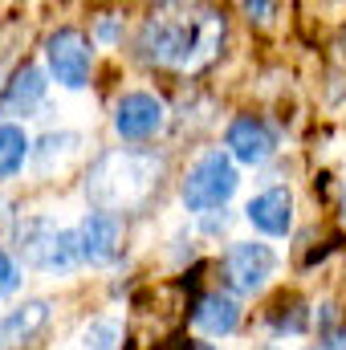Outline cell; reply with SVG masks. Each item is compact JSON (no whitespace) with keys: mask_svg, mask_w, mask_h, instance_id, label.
<instances>
[{"mask_svg":"<svg viewBox=\"0 0 346 350\" xmlns=\"http://www.w3.org/2000/svg\"><path fill=\"white\" fill-rule=\"evenodd\" d=\"M224 45V12L216 8H159L139 25L135 53L147 66L196 74Z\"/></svg>","mask_w":346,"mask_h":350,"instance_id":"1","label":"cell"},{"mask_svg":"<svg viewBox=\"0 0 346 350\" xmlns=\"http://www.w3.org/2000/svg\"><path fill=\"white\" fill-rule=\"evenodd\" d=\"M155 175H159V163L151 155H131V151L106 155L86 179V196L102 204V212L118 216V208L127 212V208H135L143 196H151L159 187Z\"/></svg>","mask_w":346,"mask_h":350,"instance_id":"2","label":"cell"},{"mask_svg":"<svg viewBox=\"0 0 346 350\" xmlns=\"http://www.w3.org/2000/svg\"><path fill=\"white\" fill-rule=\"evenodd\" d=\"M237 183H241L237 159H232L224 147H208V151L187 167L183 183H179V200H183L187 212H200V216H208V212H216V208L224 212V204L232 200Z\"/></svg>","mask_w":346,"mask_h":350,"instance_id":"3","label":"cell"},{"mask_svg":"<svg viewBox=\"0 0 346 350\" xmlns=\"http://www.w3.org/2000/svg\"><path fill=\"white\" fill-rule=\"evenodd\" d=\"M16 237H21V257H25V265L37 269V273H70L74 265L82 261L78 232L57 228L49 220H25Z\"/></svg>","mask_w":346,"mask_h":350,"instance_id":"4","label":"cell"},{"mask_svg":"<svg viewBox=\"0 0 346 350\" xmlns=\"http://www.w3.org/2000/svg\"><path fill=\"white\" fill-rule=\"evenodd\" d=\"M277 265H281V257L273 253V245L237 241L220 257V281L228 285V293H261L269 285V277L277 273Z\"/></svg>","mask_w":346,"mask_h":350,"instance_id":"5","label":"cell"},{"mask_svg":"<svg viewBox=\"0 0 346 350\" xmlns=\"http://www.w3.org/2000/svg\"><path fill=\"white\" fill-rule=\"evenodd\" d=\"M45 66L66 90H86L94 70V41L74 25L53 29L45 41Z\"/></svg>","mask_w":346,"mask_h":350,"instance_id":"6","label":"cell"},{"mask_svg":"<svg viewBox=\"0 0 346 350\" xmlns=\"http://www.w3.org/2000/svg\"><path fill=\"white\" fill-rule=\"evenodd\" d=\"M168 126V106L151 90H131L114 102V131L127 143H143Z\"/></svg>","mask_w":346,"mask_h":350,"instance_id":"7","label":"cell"},{"mask_svg":"<svg viewBox=\"0 0 346 350\" xmlns=\"http://www.w3.org/2000/svg\"><path fill=\"white\" fill-rule=\"evenodd\" d=\"M224 151L245 167H261L277 155V131L261 114H237L224 131Z\"/></svg>","mask_w":346,"mask_h":350,"instance_id":"8","label":"cell"},{"mask_svg":"<svg viewBox=\"0 0 346 350\" xmlns=\"http://www.w3.org/2000/svg\"><path fill=\"white\" fill-rule=\"evenodd\" d=\"M78 249L86 265H110L122 249V216L114 212H90L78 224Z\"/></svg>","mask_w":346,"mask_h":350,"instance_id":"9","label":"cell"},{"mask_svg":"<svg viewBox=\"0 0 346 350\" xmlns=\"http://www.w3.org/2000/svg\"><path fill=\"white\" fill-rule=\"evenodd\" d=\"M191 326L208 338H228L241 330V301L228 289H208L191 306Z\"/></svg>","mask_w":346,"mask_h":350,"instance_id":"10","label":"cell"},{"mask_svg":"<svg viewBox=\"0 0 346 350\" xmlns=\"http://www.w3.org/2000/svg\"><path fill=\"white\" fill-rule=\"evenodd\" d=\"M245 220L265 237H285L293 228V191L285 183H273V187L257 191L245 204Z\"/></svg>","mask_w":346,"mask_h":350,"instance_id":"11","label":"cell"},{"mask_svg":"<svg viewBox=\"0 0 346 350\" xmlns=\"http://www.w3.org/2000/svg\"><path fill=\"white\" fill-rule=\"evenodd\" d=\"M49 301L45 297H33V301H21L16 310H8L0 318V350H25L45 326H49Z\"/></svg>","mask_w":346,"mask_h":350,"instance_id":"12","label":"cell"},{"mask_svg":"<svg viewBox=\"0 0 346 350\" xmlns=\"http://www.w3.org/2000/svg\"><path fill=\"white\" fill-rule=\"evenodd\" d=\"M45 86L49 82H45V70L41 66H33V62L16 66L12 78L0 90V110L4 114H33L41 106V98H45Z\"/></svg>","mask_w":346,"mask_h":350,"instance_id":"13","label":"cell"},{"mask_svg":"<svg viewBox=\"0 0 346 350\" xmlns=\"http://www.w3.org/2000/svg\"><path fill=\"white\" fill-rule=\"evenodd\" d=\"M265 326L285 338V334H306L310 330V306L297 297V293H281L269 310H265Z\"/></svg>","mask_w":346,"mask_h":350,"instance_id":"14","label":"cell"},{"mask_svg":"<svg viewBox=\"0 0 346 350\" xmlns=\"http://www.w3.org/2000/svg\"><path fill=\"white\" fill-rule=\"evenodd\" d=\"M29 155H33V143H29L25 126H16V122H0V183L21 172Z\"/></svg>","mask_w":346,"mask_h":350,"instance_id":"15","label":"cell"},{"mask_svg":"<svg viewBox=\"0 0 346 350\" xmlns=\"http://www.w3.org/2000/svg\"><path fill=\"white\" fill-rule=\"evenodd\" d=\"M78 147H82V135H74V131L45 135V139L37 143V151H33V163H37V172H49V167H53V159L62 163V159L78 155Z\"/></svg>","mask_w":346,"mask_h":350,"instance_id":"16","label":"cell"},{"mask_svg":"<svg viewBox=\"0 0 346 350\" xmlns=\"http://www.w3.org/2000/svg\"><path fill=\"white\" fill-rule=\"evenodd\" d=\"M118 342H122L118 318H94L82 330V350H118Z\"/></svg>","mask_w":346,"mask_h":350,"instance_id":"17","label":"cell"},{"mask_svg":"<svg viewBox=\"0 0 346 350\" xmlns=\"http://www.w3.org/2000/svg\"><path fill=\"white\" fill-rule=\"evenodd\" d=\"M21 265L12 261V253H4L0 249V297H8V293H16L21 289Z\"/></svg>","mask_w":346,"mask_h":350,"instance_id":"18","label":"cell"},{"mask_svg":"<svg viewBox=\"0 0 346 350\" xmlns=\"http://www.w3.org/2000/svg\"><path fill=\"white\" fill-rule=\"evenodd\" d=\"M94 37H98L102 45H114V41H122V16H114V12H102V16H98V25H94Z\"/></svg>","mask_w":346,"mask_h":350,"instance_id":"19","label":"cell"},{"mask_svg":"<svg viewBox=\"0 0 346 350\" xmlns=\"http://www.w3.org/2000/svg\"><path fill=\"white\" fill-rule=\"evenodd\" d=\"M228 224H232V216H228V212H220V216H212V212H208V216H204V228H208L212 237H216V232H228Z\"/></svg>","mask_w":346,"mask_h":350,"instance_id":"20","label":"cell"},{"mask_svg":"<svg viewBox=\"0 0 346 350\" xmlns=\"http://www.w3.org/2000/svg\"><path fill=\"white\" fill-rule=\"evenodd\" d=\"M245 12H249V21L265 25V21H269V12H277V4H245Z\"/></svg>","mask_w":346,"mask_h":350,"instance_id":"21","label":"cell"},{"mask_svg":"<svg viewBox=\"0 0 346 350\" xmlns=\"http://www.w3.org/2000/svg\"><path fill=\"white\" fill-rule=\"evenodd\" d=\"M191 350H220V347H212V342H196Z\"/></svg>","mask_w":346,"mask_h":350,"instance_id":"22","label":"cell"},{"mask_svg":"<svg viewBox=\"0 0 346 350\" xmlns=\"http://www.w3.org/2000/svg\"><path fill=\"white\" fill-rule=\"evenodd\" d=\"M261 350H277V347H261Z\"/></svg>","mask_w":346,"mask_h":350,"instance_id":"23","label":"cell"}]
</instances>
